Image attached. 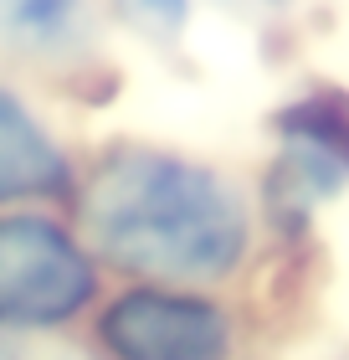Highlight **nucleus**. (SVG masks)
<instances>
[{"instance_id":"obj_2","label":"nucleus","mask_w":349,"mask_h":360,"mask_svg":"<svg viewBox=\"0 0 349 360\" xmlns=\"http://www.w3.org/2000/svg\"><path fill=\"white\" fill-rule=\"evenodd\" d=\"M93 293V268L52 221L11 217L0 226V314L11 324H52Z\"/></svg>"},{"instance_id":"obj_7","label":"nucleus","mask_w":349,"mask_h":360,"mask_svg":"<svg viewBox=\"0 0 349 360\" xmlns=\"http://www.w3.org/2000/svg\"><path fill=\"white\" fill-rule=\"evenodd\" d=\"M129 15L144 26H154V31H175L180 21H185V0H124Z\"/></svg>"},{"instance_id":"obj_4","label":"nucleus","mask_w":349,"mask_h":360,"mask_svg":"<svg viewBox=\"0 0 349 360\" xmlns=\"http://www.w3.org/2000/svg\"><path fill=\"white\" fill-rule=\"evenodd\" d=\"M62 160L41 139V129L26 119V108L6 93L0 98V195H31L62 186Z\"/></svg>"},{"instance_id":"obj_3","label":"nucleus","mask_w":349,"mask_h":360,"mask_svg":"<svg viewBox=\"0 0 349 360\" xmlns=\"http://www.w3.org/2000/svg\"><path fill=\"white\" fill-rule=\"evenodd\" d=\"M103 340L119 360H226L231 335L216 304L144 288L108 309Z\"/></svg>"},{"instance_id":"obj_6","label":"nucleus","mask_w":349,"mask_h":360,"mask_svg":"<svg viewBox=\"0 0 349 360\" xmlns=\"http://www.w3.org/2000/svg\"><path fill=\"white\" fill-rule=\"evenodd\" d=\"M282 134H298V139H313L324 144L329 155H339L349 165V103L344 98H308V103H298L282 113Z\"/></svg>"},{"instance_id":"obj_1","label":"nucleus","mask_w":349,"mask_h":360,"mask_svg":"<svg viewBox=\"0 0 349 360\" xmlns=\"http://www.w3.org/2000/svg\"><path fill=\"white\" fill-rule=\"evenodd\" d=\"M82 226L108 263L144 278H216L246 248V217L221 175L170 155H119L93 175Z\"/></svg>"},{"instance_id":"obj_5","label":"nucleus","mask_w":349,"mask_h":360,"mask_svg":"<svg viewBox=\"0 0 349 360\" xmlns=\"http://www.w3.org/2000/svg\"><path fill=\"white\" fill-rule=\"evenodd\" d=\"M6 31L26 52H57L77 37V0H6Z\"/></svg>"}]
</instances>
